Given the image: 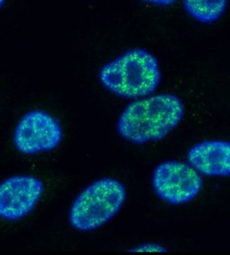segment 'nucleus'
Segmentation results:
<instances>
[{"mask_svg":"<svg viewBox=\"0 0 230 255\" xmlns=\"http://www.w3.org/2000/svg\"><path fill=\"white\" fill-rule=\"evenodd\" d=\"M184 115V103L178 96H146L126 106L118 119L117 131L134 145L159 141L179 125Z\"/></svg>","mask_w":230,"mask_h":255,"instance_id":"f257e3e1","label":"nucleus"},{"mask_svg":"<svg viewBox=\"0 0 230 255\" xmlns=\"http://www.w3.org/2000/svg\"><path fill=\"white\" fill-rule=\"evenodd\" d=\"M98 77L103 87L115 96L139 99L157 90L161 70L151 52L132 49L103 66Z\"/></svg>","mask_w":230,"mask_h":255,"instance_id":"f03ea898","label":"nucleus"},{"mask_svg":"<svg viewBox=\"0 0 230 255\" xmlns=\"http://www.w3.org/2000/svg\"><path fill=\"white\" fill-rule=\"evenodd\" d=\"M127 191L114 178H102L79 193L70 207V225L79 231H93L105 226L120 212Z\"/></svg>","mask_w":230,"mask_h":255,"instance_id":"7ed1b4c3","label":"nucleus"},{"mask_svg":"<svg viewBox=\"0 0 230 255\" xmlns=\"http://www.w3.org/2000/svg\"><path fill=\"white\" fill-rule=\"evenodd\" d=\"M151 185L157 196L172 205L194 201L203 190L200 173L189 164L169 160L157 164L152 174Z\"/></svg>","mask_w":230,"mask_h":255,"instance_id":"20e7f679","label":"nucleus"},{"mask_svg":"<svg viewBox=\"0 0 230 255\" xmlns=\"http://www.w3.org/2000/svg\"><path fill=\"white\" fill-rule=\"evenodd\" d=\"M63 138L59 121L51 114L33 110L19 120L14 131V144L24 155L54 150Z\"/></svg>","mask_w":230,"mask_h":255,"instance_id":"39448f33","label":"nucleus"},{"mask_svg":"<svg viewBox=\"0 0 230 255\" xmlns=\"http://www.w3.org/2000/svg\"><path fill=\"white\" fill-rule=\"evenodd\" d=\"M44 192L43 182L32 175H14L0 182V218L15 221L32 212Z\"/></svg>","mask_w":230,"mask_h":255,"instance_id":"423d86ee","label":"nucleus"},{"mask_svg":"<svg viewBox=\"0 0 230 255\" xmlns=\"http://www.w3.org/2000/svg\"><path fill=\"white\" fill-rule=\"evenodd\" d=\"M186 159L201 175L210 177L230 176V142L205 140L190 147Z\"/></svg>","mask_w":230,"mask_h":255,"instance_id":"0eeeda50","label":"nucleus"},{"mask_svg":"<svg viewBox=\"0 0 230 255\" xmlns=\"http://www.w3.org/2000/svg\"><path fill=\"white\" fill-rule=\"evenodd\" d=\"M184 9L199 23H215L222 17L229 0H182Z\"/></svg>","mask_w":230,"mask_h":255,"instance_id":"6e6552de","label":"nucleus"},{"mask_svg":"<svg viewBox=\"0 0 230 255\" xmlns=\"http://www.w3.org/2000/svg\"><path fill=\"white\" fill-rule=\"evenodd\" d=\"M140 1L150 5H157V6H170L174 5L177 0H140Z\"/></svg>","mask_w":230,"mask_h":255,"instance_id":"1a4fd4ad","label":"nucleus"},{"mask_svg":"<svg viewBox=\"0 0 230 255\" xmlns=\"http://www.w3.org/2000/svg\"><path fill=\"white\" fill-rule=\"evenodd\" d=\"M6 0H0V9L3 7V5H5Z\"/></svg>","mask_w":230,"mask_h":255,"instance_id":"9d476101","label":"nucleus"}]
</instances>
